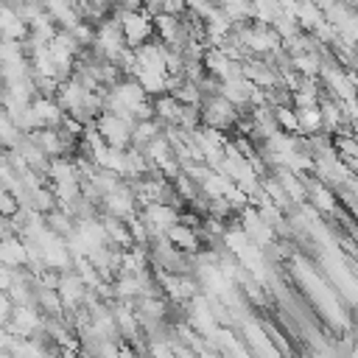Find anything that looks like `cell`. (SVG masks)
I'll use <instances>...</instances> for the list:
<instances>
[{"instance_id": "ac0fdd59", "label": "cell", "mask_w": 358, "mask_h": 358, "mask_svg": "<svg viewBox=\"0 0 358 358\" xmlns=\"http://www.w3.org/2000/svg\"><path fill=\"white\" fill-rule=\"evenodd\" d=\"M140 84H143V90L154 98V95H162V92H168L165 90V81H168V73L165 70H151V67H140L137 70V76H134Z\"/></svg>"}, {"instance_id": "5b68a950", "label": "cell", "mask_w": 358, "mask_h": 358, "mask_svg": "<svg viewBox=\"0 0 358 358\" xmlns=\"http://www.w3.org/2000/svg\"><path fill=\"white\" fill-rule=\"evenodd\" d=\"M179 213H182V210L173 207L171 201H151V204H143V207H140V215H143V221H145L151 238H154V235H165V232L179 221Z\"/></svg>"}, {"instance_id": "d6986e66", "label": "cell", "mask_w": 358, "mask_h": 358, "mask_svg": "<svg viewBox=\"0 0 358 358\" xmlns=\"http://www.w3.org/2000/svg\"><path fill=\"white\" fill-rule=\"evenodd\" d=\"M201 193L207 196V199H221V196H227V190L232 187V179L227 176V173H221V171H210L204 179H201Z\"/></svg>"}, {"instance_id": "8fae6325", "label": "cell", "mask_w": 358, "mask_h": 358, "mask_svg": "<svg viewBox=\"0 0 358 358\" xmlns=\"http://www.w3.org/2000/svg\"><path fill=\"white\" fill-rule=\"evenodd\" d=\"M84 95H87V90L81 87V81H78L76 76L64 78V81L59 84V90H56V101L64 106V112H70V109L81 106V103H84Z\"/></svg>"}, {"instance_id": "30bf717a", "label": "cell", "mask_w": 358, "mask_h": 358, "mask_svg": "<svg viewBox=\"0 0 358 358\" xmlns=\"http://www.w3.org/2000/svg\"><path fill=\"white\" fill-rule=\"evenodd\" d=\"M31 109H34L36 126H59L64 117V106L50 95H36L31 101Z\"/></svg>"}, {"instance_id": "ffe728a7", "label": "cell", "mask_w": 358, "mask_h": 358, "mask_svg": "<svg viewBox=\"0 0 358 358\" xmlns=\"http://www.w3.org/2000/svg\"><path fill=\"white\" fill-rule=\"evenodd\" d=\"M45 218H48V227L56 232V235H62V238H70L73 232H76V215L73 213H67V210H62V207H56V210H50V213H45Z\"/></svg>"}, {"instance_id": "603a6c76", "label": "cell", "mask_w": 358, "mask_h": 358, "mask_svg": "<svg viewBox=\"0 0 358 358\" xmlns=\"http://www.w3.org/2000/svg\"><path fill=\"white\" fill-rule=\"evenodd\" d=\"M171 95H176L179 103H196V106H201V101H204V92H201L199 81H190V78H185Z\"/></svg>"}, {"instance_id": "484cf974", "label": "cell", "mask_w": 358, "mask_h": 358, "mask_svg": "<svg viewBox=\"0 0 358 358\" xmlns=\"http://www.w3.org/2000/svg\"><path fill=\"white\" fill-rule=\"evenodd\" d=\"M11 310H14V302H11L8 291H3V288H0V324H6V322H8Z\"/></svg>"}, {"instance_id": "7402d4cb", "label": "cell", "mask_w": 358, "mask_h": 358, "mask_svg": "<svg viewBox=\"0 0 358 358\" xmlns=\"http://www.w3.org/2000/svg\"><path fill=\"white\" fill-rule=\"evenodd\" d=\"M274 109V120H277V129L280 131H288V134H299V115L291 103H282V106H271Z\"/></svg>"}, {"instance_id": "7c38bea8", "label": "cell", "mask_w": 358, "mask_h": 358, "mask_svg": "<svg viewBox=\"0 0 358 358\" xmlns=\"http://www.w3.org/2000/svg\"><path fill=\"white\" fill-rule=\"evenodd\" d=\"M305 182H308V199H310L313 210H319V213H324V215H333V213H336V193L330 190V185H324V182L310 185L308 176H305Z\"/></svg>"}, {"instance_id": "5bb4252c", "label": "cell", "mask_w": 358, "mask_h": 358, "mask_svg": "<svg viewBox=\"0 0 358 358\" xmlns=\"http://www.w3.org/2000/svg\"><path fill=\"white\" fill-rule=\"evenodd\" d=\"M48 179L50 182H70V179H81L73 154H62V157H50L48 162Z\"/></svg>"}, {"instance_id": "ba28073f", "label": "cell", "mask_w": 358, "mask_h": 358, "mask_svg": "<svg viewBox=\"0 0 358 358\" xmlns=\"http://www.w3.org/2000/svg\"><path fill=\"white\" fill-rule=\"evenodd\" d=\"M59 296H62V302H64V310H73V308H78V305H84V296H87V282L81 280V274L76 271V268H64L62 271V277H59Z\"/></svg>"}, {"instance_id": "4fadbf2b", "label": "cell", "mask_w": 358, "mask_h": 358, "mask_svg": "<svg viewBox=\"0 0 358 358\" xmlns=\"http://www.w3.org/2000/svg\"><path fill=\"white\" fill-rule=\"evenodd\" d=\"M0 246H3V263L14 266V268L28 266V246H25V238H22V235L14 232V235L3 238Z\"/></svg>"}, {"instance_id": "4316f807", "label": "cell", "mask_w": 358, "mask_h": 358, "mask_svg": "<svg viewBox=\"0 0 358 358\" xmlns=\"http://www.w3.org/2000/svg\"><path fill=\"white\" fill-rule=\"evenodd\" d=\"M17 17H20V14H17V8L0 0V34H3V28H6L11 20H17Z\"/></svg>"}, {"instance_id": "52a82bcc", "label": "cell", "mask_w": 358, "mask_h": 358, "mask_svg": "<svg viewBox=\"0 0 358 358\" xmlns=\"http://www.w3.org/2000/svg\"><path fill=\"white\" fill-rule=\"evenodd\" d=\"M101 210L109 213V215H117V218H126V215L137 213V210H140V201H137V193H134L131 182L123 179L117 187H112V190L103 196Z\"/></svg>"}, {"instance_id": "cb8c5ba5", "label": "cell", "mask_w": 358, "mask_h": 358, "mask_svg": "<svg viewBox=\"0 0 358 358\" xmlns=\"http://www.w3.org/2000/svg\"><path fill=\"white\" fill-rule=\"evenodd\" d=\"M70 34H73V36H76V42L87 50V48H92V42H95V22L81 20L76 28H70Z\"/></svg>"}, {"instance_id": "83f0119b", "label": "cell", "mask_w": 358, "mask_h": 358, "mask_svg": "<svg viewBox=\"0 0 358 358\" xmlns=\"http://www.w3.org/2000/svg\"><path fill=\"white\" fill-rule=\"evenodd\" d=\"M8 235H14V224H11V215L0 213V241H3V238H8Z\"/></svg>"}, {"instance_id": "8992f818", "label": "cell", "mask_w": 358, "mask_h": 358, "mask_svg": "<svg viewBox=\"0 0 358 358\" xmlns=\"http://www.w3.org/2000/svg\"><path fill=\"white\" fill-rule=\"evenodd\" d=\"M6 327H8L11 336L31 338L34 333H39V330L45 327V316H42V310H39L34 302H28V305H14V310H11L8 322H6Z\"/></svg>"}, {"instance_id": "9c48e42d", "label": "cell", "mask_w": 358, "mask_h": 358, "mask_svg": "<svg viewBox=\"0 0 358 358\" xmlns=\"http://www.w3.org/2000/svg\"><path fill=\"white\" fill-rule=\"evenodd\" d=\"M165 238H168L176 249H182L185 255H196V252L201 249V243H204L201 227H187V224H182V221H176V224L165 232Z\"/></svg>"}, {"instance_id": "3957f363", "label": "cell", "mask_w": 358, "mask_h": 358, "mask_svg": "<svg viewBox=\"0 0 358 358\" xmlns=\"http://www.w3.org/2000/svg\"><path fill=\"white\" fill-rule=\"evenodd\" d=\"M123 48H126V36H123V28H120L117 14L112 11L106 20H101V22L95 25V42H92V50H95L98 56L115 62V56H117Z\"/></svg>"}, {"instance_id": "f1b7e54d", "label": "cell", "mask_w": 358, "mask_h": 358, "mask_svg": "<svg viewBox=\"0 0 358 358\" xmlns=\"http://www.w3.org/2000/svg\"><path fill=\"white\" fill-rule=\"evenodd\" d=\"M0 263H3V246H0Z\"/></svg>"}, {"instance_id": "6da1fadb", "label": "cell", "mask_w": 358, "mask_h": 358, "mask_svg": "<svg viewBox=\"0 0 358 358\" xmlns=\"http://www.w3.org/2000/svg\"><path fill=\"white\" fill-rule=\"evenodd\" d=\"M117 20H120V28H123V36H126V45L129 48H140L143 42L154 39L157 31H154V17L140 8V11H123V8H115Z\"/></svg>"}, {"instance_id": "9a60e30c", "label": "cell", "mask_w": 358, "mask_h": 358, "mask_svg": "<svg viewBox=\"0 0 358 358\" xmlns=\"http://www.w3.org/2000/svg\"><path fill=\"white\" fill-rule=\"evenodd\" d=\"M327 17H324V8H319L313 0H299L296 3V22L302 31H316V25H322Z\"/></svg>"}, {"instance_id": "2e32d148", "label": "cell", "mask_w": 358, "mask_h": 358, "mask_svg": "<svg viewBox=\"0 0 358 358\" xmlns=\"http://www.w3.org/2000/svg\"><path fill=\"white\" fill-rule=\"evenodd\" d=\"M157 134H162V120L159 117H145V120H134L131 129V145L145 148Z\"/></svg>"}, {"instance_id": "7a4b0ae2", "label": "cell", "mask_w": 358, "mask_h": 358, "mask_svg": "<svg viewBox=\"0 0 358 358\" xmlns=\"http://www.w3.org/2000/svg\"><path fill=\"white\" fill-rule=\"evenodd\" d=\"M238 120H241V109H238L232 101H227L221 92L201 101V123H204V126L229 131V129H235Z\"/></svg>"}, {"instance_id": "d4e9b609", "label": "cell", "mask_w": 358, "mask_h": 358, "mask_svg": "<svg viewBox=\"0 0 358 358\" xmlns=\"http://www.w3.org/2000/svg\"><path fill=\"white\" fill-rule=\"evenodd\" d=\"M20 207H22V204H20L17 193H14L11 187L0 185V213H6V215H14V213H17Z\"/></svg>"}, {"instance_id": "e0dca14e", "label": "cell", "mask_w": 358, "mask_h": 358, "mask_svg": "<svg viewBox=\"0 0 358 358\" xmlns=\"http://www.w3.org/2000/svg\"><path fill=\"white\" fill-rule=\"evenodd\" d=\"M154 112L162 123H179V112H182V103L176 95L171 92H162V95H154Z\"/></svg>"}, {"instance_id": "44dd1931", "label": "cell", "mask_w": 358, "mask_h": 358, "mask_svg": "<svg viewBox=\"0 0 358 358\" xmlns=\"http://www.w3.org/2000/svg\"><path fill=\"white\" fill-rule=\"evenodd\" d=\"M296 115H299V134H319V131H324V120H322V106L319 103L296 109Z\"/></svg>"}, {"instance_id": "277c9868", "label": "cell", "mask_w": 358, "mask_h": 358, "mask_svg": "<svg viewBox=\"0 0 358 358\" xmlns=\"http://www.w3.org/2000/svg\"><path fill=\"white\" fill-rule=\"evenodd\" d=\"M95 126L103 137L106 145H115V148H129L131 145V129H134V120L129 117H120L109 109H103L98 117H95Z\"/></svg>"}]
</instances>
